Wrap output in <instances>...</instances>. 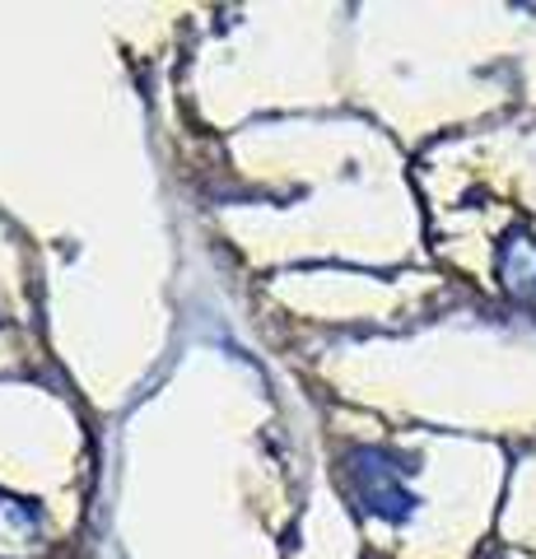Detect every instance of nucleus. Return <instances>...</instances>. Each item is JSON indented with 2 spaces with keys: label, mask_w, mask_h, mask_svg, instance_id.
Returning <instances> with one entry per match:
<instances>
[{
  "label": "nucleus",
  "mask_w": 536,
  "mask_h": 559,
  "mask_svg": "<svg viewBox=\"0 0 536 559\" xmlns=\"http://www.w3.org/2000/svg\"><path fill=\"white\" fill-rule=\"evenodd\" d=\"M355 480H359V495H365V503H369L373 513H383V518H392V522L410 518L415 499L402 489L396 471H392L383 457H373V452H359V457H355Z\"/></svg>",
  "instance_id": "1"
},
{
  "label": "nucleus",
  "mask_w": 536,
  "mask_h": 559,
  "mask_svg": "<svg viewBox=\"0 0 536 559\" xmlns=\"http://www.w3.org/2000/svg\"><path fill=\"white\" fill-rule=\"evenodd\" d=\"M499 280L513 304H536V238L532 234H509L499 248Z\"/></svg>",
  "instance_id": "2"
}]
</instances>
